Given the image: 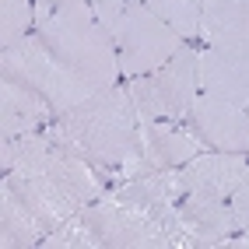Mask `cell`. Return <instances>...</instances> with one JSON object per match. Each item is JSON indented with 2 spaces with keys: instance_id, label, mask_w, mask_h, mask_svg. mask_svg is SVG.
Instances as JSON below:
<instances>
[{
  "instance_id": "16",
  "label": "cell",
  "mask_w": 249,
  "mask_h": 249,
  "mask_svg": "<svg viewBox=\"0 0 249 249\" xmlns=\"http://www.w3.org/2000/svg\"><path fill=\"white\" fill-rule=\"evenodd\" d=\"M46 231H49V228L18 200V193L0 182V246H4V249L42 246Z\"/></svg>"
},
{
  "instance_id": "1",
  "label": "cell",
  "mask_w": 249,
  "mask_h": 249,
  "mask_svg": "<svg viewBox=\"0 0 249 249\" xmlns=\"http://www.w3.org/2000/svg\"><path fill=\"white\" fill-rule=\"evenodd\" d=\"M46 137L88 158L95 169L120 172L123 165L141 158V120L126 95V85L98 88L81 106L60 112L46 126Z\"/></svg>"
},
{
  "instance_id": "4",
  "label": "cell",
  "mask_w": 249,
  "mask_h": 249,
  "mask_svg": "<svg viewBox=\"0 0 249 249\" xmlns=\"http://www.w3.org/2000/svg\"><path fill=\"white\" fill-rule=\"evenodd\" d=\"M0 74L11 77V81H21L28 88H36L46 102L56 109V116L81 106L85 98H91L98 91L85 77H77L71 67H63V63L46 49V42L36 36V32L0 53Z\"/></svg>"
},
{
  "instance_id": "5",
  "label": "cell",
  "mask_w": 249,
  "mask_h": 249,
  "mask_svg": "<svg viewBox=\"0 0 249 249\" xmlns=\"http://www.w3.org/2000/svg\"><path fill=\"white\" fill-rule=\"evenodd\" d=\"M112 42H116V56H120V74L126 81L158 71L186 46V39L172 25H165L144 0H137L123 14V21L112 28Z\"/></svg>"
},
{
  "instance_id": "9",
  "label": "cell",
  "mask_w": 249,
  "mask_h": 249,
  "mask_svg": "<svg viewBox=\"0 0 249 249\" xmlns=\"http://www.w3.org/2000/svg\"><path fill=\"white\" fill-rule=\"evenodd\" d=\"M190 123L211 151L249 155V112H246V106H235V102H225L218 95L200 91L193 102Z\"/></svg>"
},
{
  "instance_id": "15",
  "label": "cell",
  "mask_w": 249,
  "mask_h": 249,
  "mask_svg": "<svg viewBox=\"0 0 249 249\" xmlns=\"http://www.w3.org/2000/svg\"><path fill=\"white\" fill-rule=\"evenodd\" d=\"M4 186H11L14 193H18V200L36 214V218L53 231L56 225H63L67 218H74V207L60 196V190L53 186V182L46 179V172L39 176H18V172H4Z\"/></svg>"
},
{
  "instance_id": "19",
  "label": "cell",
  "mask_w": 249,
  "mask_h": 249,
  "mask_svg": "<svg viewBox=\"0 0 249 249\" xmlns=\"http://www.w3.org/2000/svg\"><path fill=\"white\" fill-rule=\"evenodd\" d=\"M165 25H172L182 39L200 36V0H144Z\"/></svg>"
},
{
  "instance_id": "2",
  "label": "cell",
  "mask_w": 249,
  "mask_h": 249,
  "mask_svg": "<svg viewBox=\"0 0 249 249\" xmlns=\"http://www.w3.org/2000/svg\"><path fill=\"white\" fill-rule=\"evenodd\" d=\"M36 36L63 67L95 88L120 85V56L112 32L102 28L88 0H36Z\"/></svg>"
},
{
  "instance_id": "8",
  "label": "cell",
  "mask_w": 249,
  "mask_h": 249,
  "mask_svg": "<svg viewBox=\"0 0 249 249\" xmlns=\"http://www.w3.org/2000/svg\"><path fill=\"white\" fill-rule=\"evenodd\" d=\"M196 67H200V91L249 106V39L211 42L207 49H196Z\"/></svg>"
},
{
  "instance_id": "10",
  "label": "cell",
  "mask_w": 249,
  "mask_h": 249,
  "mask_svg": "<svg viewBox=\"0 0 249 249\" xmlns=\"http://www.w3.org/2000/svg\"><path fill=\"white\" fill-rule=\"evenodd\" d=\"M249 169V155L239 151H200L179 169L182 190L196 196H211V200H228L235 193L242 172Z\"/></svg>"
},
{
  "instance_id": "6",
  "label": "cell",
  "mask_w": 249,
  "mask_h": 249,
  "mask_svg": "<svg viewBox=\"0 0 249 249\" xmlns=\"http://www.w3.org/2000/svg\"><path fill=\"white\" fill-rule=\"evenodd\" d=\"M81 218L91 225L102 249H165V246H172V235L158 221H151L147 214L123 204L112 193L88 204L81 211Z\"/></svg>"
},
{
  "instance_id": "25",
  "label": "cell",
  "mask_w": 249,
  "mask_h": 249,
  "mask_svg": "<svg viewBox=\"0 0 249 249\" xmlns=\"http://www.w3.org/2000/svg\"><path fill=\"white\" fill-rule=\"evenodd\" d=\"M246 112H249V106H246Z\"/></svg>"
},
{
  "instance_id": "20",
  "label": "cell",
  "mask_w": 249,
  "mask_h": 249,
  "mask_svg": "<svg viewBox=\"0 0 249 249\" xmlns=\"http://www.w3.org/2000/svg\"><path fill=\"white\" fill-rule=\"evenodd\" d=\"M42 246H46V249H102L98 235L91 231V225L81 218V214L67 218L63 225H56L53 231H46Z\"/></svg>"
},
{
  "instance_id": "7",
  "label": "cell",
  "mask_w": 249,
  "mask_h": 249,
  "mask_svg": "<svg viewBox=\"0 0 249 249\" xmlns=\"http://www.w3.org/2000/svg\"><path fill=\"white\" fill-rule=\"evenodd\" d=\"M182 176L179 169H151L141 172L134 179H123L112 190V196H120L123 204L137 207L147 214L151 221H158L165 231L172 235V246L182 242V228H179V200H182Z\"/></svg>"
},
{
  "instance_id": "11",
  "label": "cell",
  "mask_w": 249,
  "mask_h": 249,
  "mask_svg": "<svg viewBox=\"0 0 249 249\" xmlns=\"http://www.w3.org/2000/svg\"><path fill=\"white\" fill-rule=\"evenodd\" d=\"M207 144L193 130V123H172V120L141 123V158L151 169H182Z\"/></svg>"
},
{
  "instance_id": "18",
  "label": "cell",
  "mask_w": 249,
  "mask_h": 249,
  "mask_svg": "<svg viewBox=\"0 0 249 249\" xmlns=\"http://www.w3.org/2000/svg\"><path fill=\"white\" fill-rule=\"evenodd\" d=\"M36 32V0H0V49Z\"/></svg>"
},
{
  "instance_id": "14",
  "label": "cell",
  "mask_w": 249,
  "mask_h": 249,
  "mask_svg": "<svg viewBox=\"0 0 249 249\" xmlns=\"http://www.w3.org/2000/svg\"><path fill=\"white\" fill-rule=\"evenodd\" d=\"M53 120H56V109L36 88L4 77V85H0V141L32 134V130H46Z\"/></svg>"
},
{
  "instance_id": "17",
  "label": "cell",
  "mask_w": 249,
  "mask_h": 249,
  "mask_svg": "<svg viewBox=\"0 0 249 249\" xmlns=\"http://www.w3.org/2000/svg\"><path fill=\"white\" fill-rule=\"evenodd\" d=\"M200 39L207 46L249 39V0H200Z\"/></svg>"
},
{
  "instance_id": "3",
  "label": "cell",
  "mask_w": 249,
  "mask_h": 249,
  "mask_svg": "<svg viewBox=\"0 0 249 249\" xmlns=\"http://www.w3.org/2000/svg\"><path fill=\"white\" fill-rule=\"evenodd\" d=\"M126 95H130V102H134V112H137L141 123H151V120L190 123L193 102H196V95H200L196 49L186 42L169 63H161L158 71L130 77Z\"/></svg>"
},
{
  "instance_id": "21",
  "label": "cell",
  "mask_w": 249,
  "mask_h": 249,
  "mask_svg": "<svg viewBox=\"0 0 249 249\" xmlns=\"http://www.w3.org/2000/svg\"><path fill=\"white\" fill-rule=\"evenodd\" d=\"M134 4H137V0H88V7L95 11V18L102 21V28H109V32L123 21V14Z\"/></svg>"
},
{
  "instance_id": "13",
  "label": "cell",
  "mask_w": 249,
  "mask_h": 249,
  "mask_svg": "<svg viewBox=\"0 0 249 249\" xmlns=\"http://www.w3.org/2000/svg\"><path fill=\"white\" fill-rule=\"evenodd\" d=\"M42 172H46V179L60 190V196L77 214L85 211L88 204H95L98 196H106V182L98 179L95 165L88 158L67 151V147H60L56 141H53V147H49V158H46V169Z\"/></svg>"
},
{
  "instance_id": "22",
  "label": "cell",
  "mask_w": 249,
  "mask_h": 249,
  "mask_svg": "<svg viewBox=\"0 0 249 249\" xmlns=\"http://www.w3.org/2000/svg\"><path fill=\"white\" fill-rule=\"evenodd\" d=\"M228 207H231V221H235V231H249V169L242 172L235 193L228 196Z\"/></svg>"
},
{
  "instance_id": "24",
  "label": "cell",
  "mask_w": 249,
  "mask_h": 249,
  "mask_svg": "<svg viewBox=\"0 0 249 249\" xmlns=\"http://www.w3.org/2000/svg\"><path fill=\"white\" fill-rule=\"evenodd\" d=\"M53 4H60V0H53Z\"/></svg>"
},
{
  "instance_id": "23",
  "label": "cell",
  "mask_w": 249,
  "mask_h": 249,
  "mask_svg": "<svg viewBox=\"0 0 249 249\" xmlns=\"http://www.w3.org/2000/svg\"><path fill=\"white\" fill-rule=\"evenodd\" d=\"M221 249H249V231H242V235H228L221 242Z\"/></svg>"
},
{
  "instance_id": "12",
  "label": "cell",
  "mask_w": 249,
  "mask_h": 249,
  "mask_svg": "<svg viewBox=\"0 0 249 249\" xmlns=\"http://www.w3.org/2000/svg\"><path fill=\"white\" fill-rule=\"evenodd\" d=\"M179 228H182V242L179 246L221 249V242L235 231V221H231L228 200H211V196L182 193V200H179Z\"/></svg>"
}]
</instances>
